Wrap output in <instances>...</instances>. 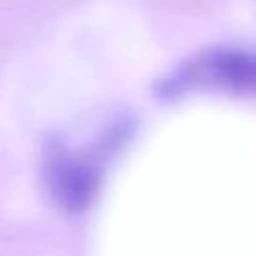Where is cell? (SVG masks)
Instances as JSON below:
<instances>
[{"mask_svg":"<svg viewBox=\"0 0 256 256\" xmlns=\"http://www.w3.org/2000/svg\"><path fill=\"white\" fill-rule=\"evenodd\" d=\"M184 74L202 84L256 94V52L238 48L214 50L188 64Z\"/></svg>","mask_w":256,"mask_h":256,"instance_id":"6da1fadb","label":"cell"},{"mask_svg":"<svg viewBox=\"0 0 256 256\" xmlns=\"http://www.w3.org/2000/svg\"><path fill=\"white\" fill-rule=\"evenodd\" d=\"M52 178H54V188L70 206L82 204L92 190V176L88 174L86 168L78 164L66 162V164L56 166Z\"/></svg>","mask_w":256,"mask_h":256,"instance_id":"7a4b0ae2","label":"cell"}]
</instances>
